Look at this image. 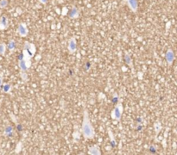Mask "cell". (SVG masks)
Listing matches in <instances>:
<instances>
[{"instance_id": "1", "label": "cell", "mask_w": 177, "mask_h": 155, "mask_svg": "<svg viewBox=\"0 0 177 155\" xmlns=\"http://www.w3.org/2000/svg\"><path fill=\"white\" fill-rule=\"evenodd\" d=\"M82 134H83V136L86 138V139H93L94 137V134H95V132H94V129L91 123V121H90V117H89V115H88V112L86 109L84 110V116H83V122H82Z\"/></svg>"}, {"instance_id": "2", "label": "cell", "mask_w": 177, "mask_h": 155, "mask_svg": "<svg viewBox=\"0 0 177 155\" xmlns=\"http://www.w3.org/2000/svg\"><path fill=\"white\" fill-rule=\"evenodd\" d=\"M36 51V46L33 43L28 42H26L24 43V50H23V53L19 56L18 59H24L25 60H30L31 58L35 55Z\"/></svg>"}, {"instance_id": "3", "label": "cell", "mask_w": 177, "mask_h": 155, "mask_svg": "<svg viewBox=\"0 0 177 155\" xmlns=\"http://www.w3.org/2000/svg\"><path fill=\"white\" fill-rule=\"evenodd\" d=\"M124 112V106L121 103H118L111 111V118L116 121H120Z\"/></svg>"}, {"instance_id": "4", "label": "cell", "mask_w": 177, "mask_h": 155, "mask_svg": "<svg viewBox=\"0 0 177 155\" xmlns=\"http://www.w3.org/2000/svg\"><path fill=\"white\" fill-rule=\"evenodd\" d=\"M31 66V62L30 60H25L24 59H18V66L21 70V72H27L29 70V68Z\"/></svg>"}, {"instance_id": "5", "label": "cell", "mask_w": 177, "mask_h": 155, "mask_svg": "<svg viewBox=\"0 0 177 155\" xmlns=\"http://www.w3.org/2000/svg\"><path fill=\"white\" fill-rule=\"evenodd\" d=\"M17 34L21 36V37H25L28 35L29 34V29H28V27L25 24L22 23L18 25L17 28Z\"/></svg>"}, {"instance_id": "6", "label": "cell", "mask_w": 177, "mask_h": 155, "mask_svg": "<svg viewBox=\"0 0 177 155\" xmlns=\"http://www.w3.org/2000/svg\"><path fill=\"white\" fill-rule=\"evenodd\" d=\"M68 49L70 53H75L77 50V42H76L75 38L72 37L68 40Z\"/></svg>"}, {"instance_id": "7", "label": "cell", "mask_w": 177, "mask_h": 155, "mask_svg": "<svg viewBox=\"0 0 177 155\" xmlns=\"http://www.w3.org/2000/svg\"><path fill=\"white\" fill-rule=\"evenodd\" d=\"M127 3V5L129 8L132 10V12L136 13L138 10V2L137 0H125Z\"/></svg>"}, {"instance_id": "8", "label": "cell", "mask_w": 177, "mask_h": 155, "mask_svg": "<svg viewBox=\"0 0 177 155\" xmlns=\"http://www.w3.org/2000/svg\"><path fill=\"white\" fill-rule=\"evenodd\" d=\"M165 59H166V61L169 65H171L174 60H175V53L172 49H169L168 51L166 52V54H165Z\"/></svg>"}, {"instance_id": "9", "label": "cell", "mask_w": 177, "mask_h": 155, "mask_svg": "<svg viewBox=\"0 0 177 155\" xmlns=\"http://www.w3.org/2000/svg\"><path fill=\"white\" fill-rule=\"evenodd\" d=\"M9 27V20L8 17L4 15H3L0 17V29L1 30H5Z\"/></svg>"}, {"instance_id": "10", "label": "cell", "mask_w": 177, "mask_h": 155, "mask_svg": "<svg viewBox=\"0 0 177 155\" xmlns=\"http://www.w3.org/2000/svg\"><path fill=\"white\" fill-rule=\"evenodd\" d=\"M88 154L91 155L101 154L100 147H99L98 145H93V146L90 147H89V150H88Z\"/></svg>"}, {"instance_id": "11", "label": "cell", "mask_w": 177, "mask_h": 155, "mask_svg": "<svg viewBox=\"0 0 177 155\" xmlns=\"http://www.w3.org/2000/svg\"><path fill=\"white\" fill-rule=\"evenodd\" d=\"M68 16H69V17L72 18V19H75V18H78V17H79V10H78V8H77L76 6H74V7L71 9V10H70L69 13H68Z\"/></svg>"}, {"instance_id": "12", "label": "cell", "mask_w": 177, "mask_h": 155, "mask_svg": "<svg viewBox=\"0 0 177 155\" xmlns=\"http://www.w3.org/2000/svg\"><path fill=\"white\" fill-rule=\"evenodd\" d=\"M1 90L3 93H10L12 90V85L10 84H4L3 85H2Z\"/></svg>"}, {"instance_id": "13", "label": "cell", "mask_w": 177, "mask_h": 155, "mask_svg": "<svg viewBox=\"0 0 177 155\" xmlns=\"http://www.w3.org/2000/svg\"><path fill=\"white\" fill-rule=\"evenodd\" d=\"M7 46V48L10 50V52H14L16 49V42L14 40H10L9 42V43L6 45Z\"/></svg>"}, {"instance_id": "14", "label": "cell", "mask_w": 177, "mask_h": 155, "mask_svg": "<svg viewBox=\"0 0 177 155\" xmlns=\"http://www.w3.org/2000/svg\"><path fill=\"white\" fill-rule=\"evenodd\" d=\"M125 63H126L128 66H130V67H132V60H131V58H130V56L129 53H126L125 55Z\"/></svg>"}, {"instance_id": "15", "label": "cell", "mask_w": 177, "mask_h": 155, "mask_svg": "<svg viewBox=\"0 0 177 155\" xmlns=\"http://www.w3.org/2000/svg\"><path fill=\"white\" fill-rule=\"evenodd\" d=\"M7 49V46L5 43H0V55H4Z\"/></svg>"}, {"instance_id": "16", "label": "cell", "mask_w": 177, "mask_h": 155, "mask_svg": "<svg viewBox=\"0 0 177 155\" xmlns=\"http://www.w3.org/2000/svg\"><path fill=\"white\" fill-rule=\"evenodd\" d=\"M13 132V127L12 126H7L5 129H4V134L6 135H10Z\"/></svg>"}, {"instance_id": "17", "label": "cell", "mask_w": 177, "mask_h": 155, "mask_svg": "<svg viewBox=\"0 0 177 155\" xmlns=\"http://www.w3.org/2000/svg\"><path fill=\"white\" fill-rule=\"evenodd\" d=\"M8 5V0H0V8L4 9Z\"/></svg>"}, {"instance_id": "18", "label": "cell", "mask_w": 177, "mask_h": 155, "mask_svg": "<svg viewBox=\"0 0 177 155\" xmlns=\"http://www.w3.org/2000/svg\"><path fill=\"white\" fill-rule=\"evenodd\" d=\"M21 78H22V79L24 81H27L28 80V76H27V74L25 73V72H22L21 73Z\"/></svg>"}, {"instance_id": "19", "label": "cell", "mask_w": 177, "mask_h": 155, "mask_svg": "<svg viewBox=\"0 0 177 155\" xmlns=\"http://www.w3.org/2000/svg\"><path fill=\"white\" fill-rule=\"evenodd\" d=\"M110 134H111V145H112V147H114V146H116V140H114L113 136L111 132H110Z\"/></svg>"}, {"instance_id": "20", "label": "cell", "mask_w": 177, "mask_h": 155, "mask_svg": "<svg viewBox=\"0 0 177 155\" xmlns=\"http://www.w3.org/2000/svg\"><path fill=\"white\" fill-rule=\"evenodd\" d=\"M42 4H47L48 3V2H49V0H38Z\"/></svg>"}, {"instance_id": "21", "label": "cell", "mask_w": 177, "mask_h": 155, "mask_svg": "<svg viewBox=\"0 0 177 155\" xmlns=\"http://www.w3.org/2000/svg\"><path fill=\"white\" fill-rule=\"evenodd\" d=\"M3 85V77L0 75V90H1V87Z\"/></svg>"}, {"instance_id": "22", "label": "cell", "mask_w": 177, "mask_h": 155, "mask_svg": "<svg viewBox=\"0 0 177 155\" xmlns=\"http://www.w3.org/2000/svg\"></svg>"}]
</instances>
